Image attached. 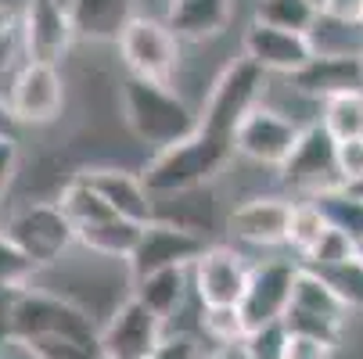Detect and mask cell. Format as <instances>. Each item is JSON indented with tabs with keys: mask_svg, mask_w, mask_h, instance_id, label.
Listing matches in <instances>:
<instances>
[{
	"mask_svg": "<svg viewBox=\"0 0 363 359\" xmlns=\"http://www.w3.org/2000/svg\"><path fill=\"white\" fill-rule=\"evenodd\" d=\"M119 119L151 155L169 144H180L198 130V108L187 105L184 93H177L169 83L140 76H126L119 83Z\"/></svg>",
	"mask_w": 363,
	"mask_h": 359,
	"instance_id": "obj_1",
	"label": "cell"
},
{
	"mask_svg": "<svg viewBox=\"0 0 363 359\" xmlns=\"http://www.w3.org/2000/svg\"><path fill=\"white\" fill-rule=\"evenodd\" d=\"M234 159H238V151H234L230 137H216V133L198 126L180 144H169L162 151H155L140 169V180L151 194H173V190H187V187H205V183H213Z\"/></svg>",
	"mask_w": 363,
	"mask_h": 359,
	"instance_id": "obj_2",
	"label": "cell"
},
{
	"mask_svg": "<svg viewBox=\"0 0 363 359\" xmlns=\"http://www.w3.org/2000/svg\"><path fill=\"white\" fill-rule=\"evenodd\" d=\"M0 234H4L15 248H22L40 270L58 266L69 255V248H76L72 220L62 212V205L50 201V198L15 205L8 216H0Z\"/></svg>",
	"mask_w": 363,
	"mask_h": 359,
	"instance_id": "obj_3",
	"label": "cell"
},
{
	"mask_svg": "<svg viewBox=\"0 0 363 359\" xmlns=\"http://www.w3.org/2000/svg\"><path fill=\"white\" fill-rule=\"evenodd\" d=\"M267 79L270 76L245 55L227 62L220 69V76L213 79L209 97H205L201 108H198V126L216 133V137H230L234 140L238 122L259 105V101H263Z\"/></svg>",
	"mask_w": 363,
	"mask_h": 359,
	"instance_id": "obj_4",
	"label": "cell"
},
{
	"mask_svg": "<svg viewBox=\"0 0 363 359\" xmlns=\"http://www.w3.org/2000/svg\"><path fill=\"white\" fill-rule=\"evenodd\" d=\"M116 47H119V58H123L126 76L173 83V76L180 69V40L166 25V18L137 15L123 29V36L116 40Z\"/></svg>",
	"mask_w": 363,
	"mask_h": 359,
	"instance_id": "obj_5",
	"label": "cell"
},
{
	"mask_svg": "<svg viewBox=\"0 0 363 359\" xmlns=\"http://www.w3.org/2000/svg\"><path fill=\"white\" fill-rule=\"evenodd\" d=\"M298 137H302V122H295L281 108H270L259 101L234 130V151H238V159H245L252 166L281 169L295 151Z\"/></svg>",
	"mask_w": 363,
	"mask_h": 359,
	"instance_id": "obj_6",
	"label": "cell"
},
{
	"mask_svg": "<svg viewBox=\"0 0 363 359\" xmlns=\"http://www.w3.org/2000/svg\"><path fill=\"white\" fill-rule=\"evenodd\" d=\"M335 151H338V140L320 122H306L295 151L277 169L281 183L288 190H295L298 198H313V194H324L331 187H342L338 166H335Z\"/></svg>",
	"mask_w": 363,
	"mask_h": 359,
	"instance_id": "obj_7",
	"label": "cell"
},
{
	"mask_svg": "<svg viewBox=\"0 0 363 359\" xmlns=\"http://www.w3.org/2000/svg\"><path fill=\"white\" fill-rule=\"evenodd\" d=\"M213 241L209 237H198L191 230H180L173 223H162V220H151L144 223L140 230V241L133 248V255L126 259V270H130V284L137 277H147V273H159V270H173V266H184L191 270L205 248Z\"/></svg>",
	"mask_w": 363,
	"mask_h": 359,
	"instance_id": "obj_8",
	"label": "cell"
},
{
	"mask_svg": "<svg viewBox=\"0 0 363 359\" xmlns=\"http://www.w3.org/2000/svg\"><path fill=\"white\" fill-rule=\"evenodd\" d=\"M65 76L58 65L50 62H26L11 72V90H8V101L18 115L22 126H47L55 122L65 108Z\"/></svg>",
	"mask_w": 363,
	"mask_h": 359,
	"instance_id": "obj_9",
	"label": "cell"
},
{
	"mask_svg": "<svg viewBox=\"0 0 363 359\" xmlns=\"http://www.w3.org/2000/svg\"><path fill=\"white\" fill-rule=\"evenodd\" d=\"M166 338V324L140 298H123L101 320V352L105 359H147Z\"/></svg>",
	"mask_w": 363,
	"mask_h": 359,
	"instance_id": "obj_10",
	"label": "cell"
},
{
	"mask_svg": "<svg viewBox=\"0 0 363 359\" xmlns=\"http://www.w3.org/2000/svg\"><path fill=\"white\" fill-rule=\"evenodd\" d=\"M18 36L26 62H50L58 65L69 58L76 43L72 15L62 0H29L18 15Z\"/></svg>",
	"mask_w": 363,
	"mask_h": 359,
	"instance_id": "obj_11",
	"label": "cell"
},
{
	"mask_svg": "<svg viewBox=\"0 0 363 359\" xmlns=\"http://www.w3.org/2000/svg\"><path fill=\"white\" fill-rule=\"evenodd\" d=\"M295 277H298V259H267L252 266L245 298L238 305L248 331L284 320L291 305V291H295Z\"/></svg>",
	"mask_w": 363,
	"mask_h": 359,
	"instance_id": "obj_12",
	"label": "cell"
},
{
	"mask_svg": "<svg viewBox=\"0 0 363 359\" xmlns=\"http://www.w3.org/2000/svg\"><path fill=\"white\" fill-rule=\"evenodd\" d=\"M252 263L230 244H209L191 266V287L201 305H241Z\"/></svg>",
	"mask_w": 363,
	"mask_h": 359,
	"instance_id": "obj_13",
	"label": "cell"
},
{
	"mask_svg": "<svg viewBox=\"0 0 363 359\" xmlns=\"http://www.w3.org/2000/svg\"><path fill=\"white\" fill-rule=\"evenodd\" d=\"M241 55L252 58L267 76H295L302 65H309V58L317 55L309 33H291V29H277L267 22H248V29L241 33Z\"/></svg>",
	"mask_w": 363,
	"mask_h": 359,
	"instance_id": "obj_14",
	"label": "cell"
},
{
	"mask_svg": "<svg viewBox=\"0 0 363 359\" xmlns=\"http://www.w3.org/2000/svg\"><path fill=\"white\" fill-rule=\"evenodd\" d=\"M291 205L295 201H288L281 194H255V198H245L234 205L223 220V227L241 244H255V248L288 244Z\"/></svg>",
	"mask_w": 363,
	"mask_h": 359,
	"instance_id": "obj_15",
	"label": "cell"
},
{
	"mask_svg": "<svg viewBox=\"0 0 363 359\" xmlns=\"http://www.w3.org/2000/svg\"><path fill=\"white\" fill-rule=\"evenodd\" d=\"M76 176L86 180L119 216L137 220V223H151L155 220V194L144 187L140 173L123 169V166H79Z\"/></svg>",
	"mask_w": 363,
	"mask_h": 359,
	"instance_id": "obj_16",
	"label": "cell"
},
{
	"mask_svg": "<svg viewBox=\"0 0 363 359\" xmlns=\"http://www.w3.org/2000/svg\"><path fill=\"white\" fill-rule=\"evenodd\" d=\"M288 86L313 105L345 90H363V55H313L309 65L288 76Z\"/></svg>",
	"mask_w": 363,
	"mask_h": 359,
	"instance_id": "obj_17",
	"label": "cell"
},
{
	"mask_svg": "<svg viewBox=\"0 0 363 359\" xmlns=\"http://www.w3.org/2000/svg\"><path fill=\"white\" fill-rule=\"evenodd\" d=\"M155 220L191 230L198 237H213L220 230V198L213 183L173 190V194H155Z\"/></svg>",
	"mask_w": 363,
	"mask_h": 359,
	"instance_id": "obj_18",
	"label": "cell"
},
{
	"mask_svg": "<svg viewBox=\"0 0 363 359\" xmlns=\"http://www.w3.org/2000/svg\"><path fill=\"white\" fill-rule=\"evenodd\" d=\"M234 18V0H169L166 25L180 43H209Z\"/></svg>",
	"mask_w": 363,
	"mask_h": 359,
	"instance_id": "obj_19",
	"label": "cell"
},
{
	"mask_svg": "<svg viewBox=\"0 0 363 359\" xmlns=\"http://www.w3.org/2000/svg\"><path fill=\"white\" fill-rule=\"evenodd\" d=\"M69 15H72L76 40L116 43L140 11H137V0H69Z\"/></svg>",
	"mask_w": 363,
	"mask_h": 359,
	"instance_id": "obj_20",
	"label": "cell"
},
{
	"mask_svg": "<svg viewBox=\"0 0 363 359\" xmlns=\"http://www.w3.org/2000/svg\"><path fill=\"white\" fill-rule=\"evenodd\" d=\"M130 287H133L130 295L140 298V302H144L162 324H169L173 317H180L187 305H194L191 270H184V266H173V270H159V273L137 277Z\"/></svg>",
	"mask_w": 363,
	"mask_h": 359,
	"instance_id": "obj_21",
	"label": "cell"
},
{
	"mask_svg": "<svg viewBox=\"0 0 363 359\" xmlns=\"http://www.w3.org/2000/svg\"><path fill=\"white\" fill-rule=\"evenodd\" d=\"M140 230L144 223L137 220H126V216H108V220H97V223H86L76 230V244L97 259H116V263H126L137 241H140Z\"/></svg>",
	"mask_w": 363,
	"mask_h": 359,
	"instance_id": "obj_22",
	"label": "cell"
},
{
	"mask_svg": "<svg viewBox=\"0 0 363 359\" xmlns=\"http://www.w3.org/2000/svg\"><path fill=\"white\" fill-rule=\"evenodd\" d=\"M288 309H302V313H313V317H324V320H331V324H349V305L335 295V287L320 277V273H313V270H306V266H298V277H295V291H291V305Z\"/></svg>",
	"mask_w": 363,
	"mask_h": 359,
	"instance_id": "obj_23",
	"label": "cell"
},
{
	"mask_svg": "<svg viewBox=\"0 0 363 359\" xmlns=\"http://www.w3.org/2000/svg\"><path fill=\"white\" fill-rule=\"evenodd\" d=\"M335 140L363 137V90H345L328 101H320V119H317Z\"/></svg>",
	"mask_w": 363,
	"mask_h": 359,
	"instance_id": "obj_24",
	"label": "cell"
},
{
	"mask_svg": "<svg viewBox=\"0 0 363 359\" xmlns=\"http://www.w3.org/2000/svg\"><path fill=\"white\" fill-rule=\"evenodd\" d=\"M58 205H62V212L72 220V227L79 230V227H86V223H97V220H108V216H119L112 205L101 198L86 180H79V176H72L62 190H58V198H55Z\"/></svg>",
	"mask_w": 363,
	"mask_h": 359,
	"instance_id": "obj_25",
	"label": "cell"
},
{
	"mask_svg": "<svg viewBox=\"0 0 363 359\" xmlns=\"http://www.w3.org/2000/svg\"><path fill=\"white\" fill-rule=\"evenodd\" d=\"M313 201L324 209V216L335 230L349 234L356 244L363 241V194H356L349 187H331L324 194H313Z\"/></svg>",
	"mask_w": 363,
	"mask_h": 359,
	"instance_id": "obj_26",
	"label": "cell"
},
{
	"mask_svg": "<svg viewBox=\"0 0 363 359\" xmlns=\"http://www.w3.org/2000/svg\"><path fill=\"white\" fill-rule=\"evenodd\" d=\"M15 348H22L29 359H105L101 338H72V334H40Z\"/></svg>",
	"mask_w": 363,
	"mask_h": 359,
	"instance_id": "obj_27",
	"label": "cell"
},
{
	"mask_svg": "<svg viewBox=\"0 0 363 359\" xmlns=\"http://www.w3.org/2000/svg\"><path fill=\"white\" fill-rule=\"evenodd\" d=\"M198 334L213 341L216 348L223 345H241L248 338V324L238 305H201L198 309Z\"/></svg>",
	"mask_w": 363,
	"mask_h": 359,
	"instance_id": "obj_28",
	"label": "cell"
},
{
	"mask_svg": "<svg viewBox=\"0 0 363 359\" xmlns=\"http://www.w3.org/2000/svg\"><path fill=\"white\" fill-rule=\"evenodd\" d=\"M328 216H324V209L313 201V198H298L295 205H291V223H288V248L298 255L309 251L313 248L324 234H328Z\"/></svg>",
	"mask_w": 363,
	"mask_h": 359,
	"instance_id": "obj_29",
	"label": "cell"
},
{
	"mask_svg": "<svg viewBox=\"0 0 363 359\" xmlns=\"http://www.w3.org/2000/svg\"><path fill=\"white\" fill-rule=\"evenodd\" d=\"M255 22H267L277 29H291V33H309L317 25V11L309 0H255Z\"/></svg>",
	"mask_w": 363,
	"mask_h": 359,
	"instance_id": "obj_30",
	"label": "cell"
},
{
	"mask_svg": "<svg viewBox=\"0 0 363 359\" xmlns=\"http://www.w3.org/2000/svg\"><path fill=\"white\" fill-rule=\"evenodd\" d=\"M313 273H320L335 287V295L349 305L352 313H363V259L359 255H349V259H342L335 266H324V270H313Z\"/></svg>",
	"mask_w": 363,
	"mask_h": 359,
	"instance_id": "obj_31",
	"label": "cell"
},
{
	"mask_svg": "<svg viewBox=\"0 0 363 359\" xmlns=\"http://www.w3.org/2000/svg\"><path fill=\"white\" fill-rule=\"evenodd\" d=\"M349 255H356V241H352L349 234L328 227V234L302 255L298 266H306V270H324V266H335V263L349 259Z\"/></svg>",
	"mask_w": 363,
	"mask_h": 359,
	"instance_id": "obj_32",
	"label": "cell"
},
{
	"mask_svg": "<svg viewBox=\"0 0 363 359\" xmlns=\"http://www.w3.org/2000/svg\"><path fill=\"white\" fill-rule=\"evenodd\" d=\"M281 324H284V331H288V334L317 338V341H324V345H335V348H338V341H342V334H345V327H342V324H331V320H324V317L302 313V309H288Z\"/></svg>",
	"mask_w": 363,
	"mask_h": 359,
	"instance_id": "obj_33",
	"label": "cell"
},
{
	"mask_svg": "<svg viewBox=\"0 0 363 359\" xmlns=\"http://www.w3.org/2000/svg\"><path fill=\"white\" fill-rule=\"evenodd\" d=\"M284 341H288L284 324H267V327L248 331L241 348L248 352V359H281L284 355Z\"/></svg>",
	"mask_w": 363,
	"mask_h": 359,
	"instance_id": "obj_34",
	"label": "cell"
},
{
	"mask_svg": "<svg viewBox=\"0 0 363 359\" xmlns=\"http://www.w3.org/2000/svg\"><path fill=\"white\" fill-rule=\"evenodd\" d=\"M335 166H338V180H342V187H356V183H363V137L338 140Z\"/></svg>",
	"mask_w": 363,
	"mask_h": 359,
	"instance_id": "obj_35",
	"label": "cell"
},
{
	"mask_svg": "<svg viewBox=\"0 0 363 359\" xmlns=\"http://www.w3.org/2000/svg\"><path fill=\"white\" fill-rule=\"evenodd\" d=\"M201 345H198V334L191 331H166V338L159 341L147 359H201Z\"/></svg>",
	"mask_w": 363,
	"mask_h": 359,
	"instance_id": "obj_36",
	"label": "cell"
},
{
	"mask_svg": "<svg viewBox=\"0 0 363 359\" xmlns=\"http://www.w3.org/2000/svg\"><path fill=\"white\" fill-rule=\"evenodd\" d=\"M18 298H22V287H4V284H0V352H4V348H15Z\"/></svg>",
	"mask_w": 363,
	"mask_h": 359,
	"instance_id": "obj_37",
	"label": "cell"
},
{
	"mask_svg": "<svg viewBox=\"0 0 363 359\" xmlns=\"http://www.w3.org/2000/svg\"><path fill=\"white\" fill-rule=\"evenodd\" d=\"M331 355H335V345H324L317 338H302V334H288L281 359H331Z\"/></svg>",
	"mask_w": 363,
	"mask_h": 359,
	"instance_id": "obj_38",
	"label": "cell"
},
{
	"mask_svg": "<svg viewBox=\"0 0 363 359\" xmlns=\"http://www.w3.org/2000/svg\"><path fill=\"white\" fill-rule=\"evenodd\" d=\"M18 133H22V122L11 108V101L0 93V140H18Z\"/></svg>",
	"mask_w": 363,
	"mask_h": 359,
	"instance_id": "obj_39",
	"label": "cell"
},
{
	"mask_svg": "<svg viewBox=\"0 0 363 359\" xmlns=\"http://www.w3.org/2000/svg\"><path fill=\"white\" fill-rule=\"evenodd\" d=\"M328 15L345 18V22H363V0H331Z\"/></svg>",
	"mask_w": 363,
	"mask_h": 359,
	"instance_id": "obj_40",
	"label": "cell"
},
{
	"mask_svg": "<svg viewBox=\"0 0 363 359\" xmlns=\"http://www.w3.org/2000/svg\"><path fill=\"white\" fill-rule=\"evenodd\" d=\"M201 359H248V352L241 345H223V348H213V352H205Z\"/></svg>",
	"mask_w": 363,
	"mask_h": 359,
	"instance_id": "obj_41",
	"label": "cell"
},
{
	"mask_svg": "<svg viewBox=\"0 0 363 359\" xmlns=\"http://www.w3.org/2000/svg\"><path fill=\"white\" fill-rule=\"evenodd\" d=\"M15 22H18L15 15H8V11H0V36H4V33H11V29H15Z\"/></svg>",
	"mask_w": 363,
	"mask_h": 359,
	"instance_id": "obj_42",
	"label": "cell"
},
{
	"mask_svg": "<svg viewBox=\"0 0 363 359\" xmlns=\"http://www.w3.org/2000/svg\"><path fill=\"white\" fill-rule=\"evenodd\" d=\"M309 4H313L317 15H328V11H331V0H309Z\"/></svg>",
	"mask_w": 363,
	"mask_h": 359,
	"instance_id": "obj_43",
	"label": "cell"
},
{
	"mask_svg": "<svg viewBox=\"0 0 363 359\" xmlns=\"http://www.w3.org/2000/svg\"><path fill=\"white\" fill-rule=\"evenodd\" d=\"M356 255H359V259H363V241H359V244H356Z\"/></svg>",
	"mask_w": 363,
	"mask_h": 359,
	"instance_id": "obj_44",
	"label": "cell"
},
{
	"mask_svg": "<svg viewBox=\"0 0 363 359\" xmlns=\"http://www.w3.org/2000/svg\"><path fill=\"white\" fill-rule=\"evenodd\" d=\"M349 190H356V194H363V183H356V187H349Z\"/></svg>",
	"mask_w": 363,
	"mask_h": 359,
	"instance_id": "obj_45",
	"label": "cell"
}]
</instances>
